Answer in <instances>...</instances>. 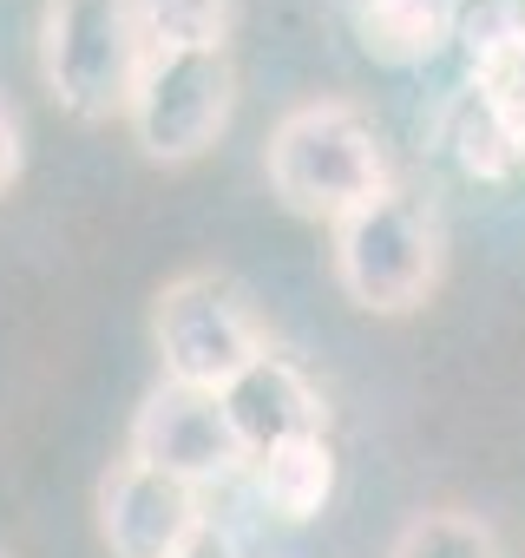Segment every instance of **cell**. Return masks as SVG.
<instances>
[{
    "label": "cell",
    "mask_w": 525,
    "mask_h": 558,
    "mask_svg": "<svg viewBox=\"0 0 525 558\" xmlns=\"http://www.w3.org/2000/svg\"><path fill=\"white\" fill-rule=\"evenodd\" d=\"M151 349H158L164 381L223 395L256 355H270V329H262V316L236 276L184 269L151 303Z\"/></svg>",
    "instance_id": "cell-4"
},
{
    "label": "cell",
    "mask_w": 525,
    "mask_h": 558,
    "mask_svg": "<svg viewBox=\"0 0 525 558\" xmlns=\"http://www.w3.org/2000/svg\"><path fill=\"white\" fill-rule=\"evenodd\" d=\"M145 53L138 0H40V80L66 119H125Z\"/></svg>",
    "instance_id": "cell-3"
},
{
    "label": "cell",
    "mask_w": 525,
    "mask_h": 558,
    "mask_svg": "<svg viewBox=\"0 0 525 558\" xmlns=\"http://www.w3.org/2000/svg\"><path fill=\"white\" fill-rule=\"evenodd\" d=\"M329 263L355 310L414 316L420 303H434L440 276H447V223L420 191H407L394 178L381 197H368L342 223H329Z\"/></svg>",
    "instance_id": "cell-2"
},
{
    "label": "cell",
    "mask_w": 525,
    "mask_h": 558,
    "mask_svg": "<svg viewBox=\"0 0 525 558\" xmlns=\"http://www.w3.org/2000/svg\"><path fill=\"white\" fill-rule=\"evenodd\" d=\"M249 486H256V499L270 506L283 525H309L335 499V447H329V434L290 440L277 453L249 460Z\"/></svg>",
    "instance_id": "cell-9"
},
{
    "label": "cell",
    "mask_w": 525,
    "mask_h": 558,
    "mask_svg": "<svg viewBox=\"0 0 525 558\" xmlns=\"http://www.w3.org/2000/svg\"><path fill=\"white\" fill-rule=\"evenodd\" d=\"M178 558H236V532L210 519V525H204V532H197V538H191V545L178 551Z\"/></svg>",
    "instance_id": "cell-15"
},
{
    "label": "cell",
    "mask_w": 525,
    "mask_h": 558,
    "mask_svg": "<svg viewBox=\"0 0 525 558\" xmlns=\"http://www.w3.org/2000/svg\"><path fill=\"white\" fill-rule=\"evenodd\" d=\"M0 558H8V551H0Z\"/></svg>",
    "instance_id": "cell-16"
},
{
    "label": "cell",
    "mask_w": 525,
    "mask_h": 558,
    "mask_svg": "<svg viewBox=\"0 0 525 558\" xmlns=\"http://www.w3.org/2000/svg\"><path fill=\"white\" fill-rule=\"evenodd\" d=\"M243 0H138V21L151 47H191V53H230Z\"/></svg>",
    "instance_id": "cell-13"
},
{
    "label": "cell",
    "mask_w": 525,
    "mask_h": 558,
    "mask_svg": "<svg viewBox=\"0 0 525 558\" xmlns=\"http://www.w3.org/2000/svg\"><path fill=\"white\" fill-rule=\"evenodd\" d=\"M440 145L453 151V165L466 171V178H512L525 158H518V138H512V125H505V112H499V99L486 93V86H460L447 106H440Z\"/></svg>",
    "instance_id": "cell-10"
},
{
    "label": "cell",
    "mask_w": 525,
    "mask_h": 558,
    "mask_svg": "<svg viewBox=\"0 0 525 558\" xmlns=\"http://www.w3.org/2000/svg\"><path fill=\"white\" fill-rule=\"evenodd\" d=\"M262 178L283 197V210L316 217V223H342L355 204L381 197L394 184L381 125L349 106V99H309L290 106L262 145Z\"/></svg>",
    "instance_id": "cell-1"
},
{
    "label": "cell",
    "mask_w": 525,
    "mask_h": 558,
    "mask_svg": "<svg viewBox=\"0 0 525 558\" xmlns=\"http://www.w3.org/2000/svg\"><path fill=\"white\" fill-rule=\"evenodd\" d=\"M355 34L381 66H420L453 40L447 0H355Z\"/></svg>",
    "instance_id": "cell-11"
},
{
    "label": "cell",
    "mask_w": 525,
    "mask_h": 558,
    "mask_svg": "<svg viewBox=\"0 0 525 558\" xmlns=\"http://www.w3.org/2000/svg\"><path fill=\"white\" fill-rule=\"evenodd\" d=\"M125 453L158 466V473H171V480H184V486H197V493L249 473V453H243V440H236V427L223 414V395L178 388V381H158L138 401Z\"/></svg>",
    "instance_id": "cell-6"
},
{
    "label": "cell",
    "mask_w": 525,
    "mask_h": 558,
    "mask_svg": "<svg viewBox=\"0 0 525 558\" xmlns=\"http://www.w3.org/2000/svg\"><path fill=\"white\" fill-rule=\"evenodd\" d=\"M14 178H21V119H14L8 99H0V197H8Z\"/></svg>",
    "instance_id": "cell-14"
},
{
    "label": "cell",
    "mask_w": 525,
    "mask_h": 558,
    "mask_svg": "<svg viewBox=\"0 0 525 558\" xmlns=\"http://www.w3.org/2000/svg\"><path fill=\"white\" fill-rule=\"evenodd\" d=\"M388 558H505V545H499L492 519L460 512V506H434V512H414L394 532Z\"/></svg>",
    "instance_id": "cell-12"
},
{
    "label": "cell",
    "mask_w": 525,
    "mask_h": 558,
    "mask_svg": "<svg viewBox=\"0 0 525 558\" xmlns=\"http://www.w3.org/2000/svg\"><path fill=\"white\" fill-rule=\"evenodd\" d=\"M236 112V66L230 53H191V47H151L138 93H132V138L151 165H191L204 158Z\"/></svg>",
    "instance_id": "cell-5"
},
{
    "label": "cell",
    "mask_w": 525,
    "mask_h": 558,
    "mask_svg": "<svg viewBox=\"0 0 525 558\" xmlns=\"http://www.w3.org/2000/svg\"><path fill=\"white\" fill-rule=\"evenodd\" d=\"M223 414H230V427H236V440H243L249 460L277 453V447H290V440L329 434V408H322L316 381H309L290 355H277V349L256 355V362L223 388Z\"/></svg>",
    "instance_id": "cell-8"
},
{
    "label": "cell",
    "mask_w": 525,
    "mask_h": 558,
    "mask_svg": "<svg viewBox=\"0 0 525 558\" xmlns=\"http://www.w3.org/2000/svg\"><path fill=\"white\" fill-rule=\"evenodd\" d=\"M210 525V506L197 486L145 466V460H112L99 480V538L112 558H178L197 532Z\"/></svg>",
    "instance_id": "cell-7"
}]
</instances>
